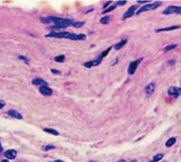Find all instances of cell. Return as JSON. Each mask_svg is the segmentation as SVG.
Returning <instances> with one entry per match:
<instances>
[{
    "mask_svg": "<svg viewBox=\"0 0 181 162\" xmlns=\"http://www.w3.org/2000/svg\"><path fill=\"white\" fill-rule=\"evenodd\" d=\"M47 37H56V38H69L74 40H83L86 38L84 34H73L69 32H52L47 35Z\"/></svg>",
    "mask_w": 181,
    "mask_h": 162,
    "instance_id": "6da1fadb",
    "label": "cell"
},
{
    "mask_svg": "<svg viewBox=\"0 0 181 162\" xmlns=\"http://www.w3.org/2000/svg\"><path fill=\"white\" fill-rule=\"evenodd\" d=\"M48 20H49L50 22L55 23V25H56L57 27H60V28L67 27V26H71V25H74V22L70 21V20L61 19V18H56V17H50V18H48Z\"/></svg>",
    "mask_w": 181,
    "mask_h": 162,
    "instance_id": "7a4b0ae2",
    "label": "cell"
},
{
    "mask_svg": "<svg viewBox=\"0 0 181 162\" xmlns=\"http://www.w3.org/2000/svg\"><path fill=\"white\" fill-rule=\"evenodd\" d=\"M161 4V2H159V1H157V2H154V3H150V4H146L145 6H143L142 8H140L139 10H138V15H140V14H142V13H144V11H147V10H152V9H155V8H157L159 5Z\"/></svg>",
    "mask_w": 181,
    "mask_h": 162,
    "instance_id": "3957f363",
    "label": "cell"
},
{
    "mask_svg": "<svg viewBox=\"0 0 181 162\" xmlns=\"http://www.w3.org/2000/svg\"><path fill=\"white\" fill-rule=\"evenodd\" d=\"M141 61H142V59H139V60L132 61V62L129 64V66H128V73H129L130 76L134 74V73L136 72V70H137V68H138V65L140 64Z\"/></svg>",
    "mask_w": 181,
    "mask_h": 162,
    "instance_id": "277c9868",
    "label": "cell"
},
{
    "mask_svg": "<svg viewBox=\"0 0 181 162\" xmlns=\"http://www.w3.org/2000/svg\"><path fill=\"white\" fill-rule=\"evenodd\" d=\"M168 93H169V95L177 98V97H179L181 95V88L180 87H171L169 89Z\"/></svg>",
    "mask_w": 181,
    "mask_h": 162,
    "instance_id": "5b68a950",
    "label": "cell"
},
{
    "mask_svg": "<svg viewBox=\"0 0 181 162\" xmlns=\"http://www.w3.org/2000/svg\"><path fill=\"white\" fill-rule=\"evenodd\" d=\"M137 8H138L137 5H132V6H130V7L128 8V10L124 14L123 19H127V18H130L131 16H134V14H135V11L137 10Z\"/></svg>",
    "mask_w": 181,
    "mask_h": 162,
    "instance_id": "8992f818",
    "label": "cell"
},
{
    "mask_svg": "<svg viewBox=\"0 0 181 162\" xmlns=\"http://www.w3.org/2000/svg\"><path fill=\"white\" fill-rule=\"evenodd\" d=\"M177 10H178V6H169L167 7L165 10H164V15H171V14H177Z\"/></svg>",
    "mask_w": 181,
    "mask_h": 162,
    "instance_id": "52a82bcc",
    "label": "cell"
},
{
    "mask_svg": "<svg viewBox=\"0 0 181 162\" xmlns=\"http://www.w3.org/2000/svg\"><path fill=\"white\" fill-rule=\"evenodd\" d=\"M39 92H40L43 95H46V96H50V95L52 94V90H51L49 87H47V86L40 87V88H39Z\"/></svg>",
    "mask_w": 181,
    "mask_h": 162,
    "instance_id": "ba28073f",
    "label": "cell"
},
{
    "mask_svg": "<svg viewBox=\"0 0 181 162\" xmlns=\"http://www.w3.org/2000/svg\"><path fill=\"white\" fill-rule=\"evenodd\" d=\"M7 114H8V116H10V117H13V118H16V119H19V120H21V119L23 118L22 115L19 114V111L15 110V109H10V110H8Z\"/></svg>",
    "mask_w": 181,
    "mask_h": 162,
    "instance_id": "9c48e42d",
    "label": "cell"
},
{
    "mask_svg": "<svg viewBox=\"0 0 181 162\" xmlns=\"http://www.w3.org/2000/svg\"><path fill=\"white\" fill-rule=\"evenodd\" d=\"M4 156H5L7 159H14V158L17 156V151H15V150H7V151L4 153Z\"/></svg>",
    "mask_w": 181,
    "mask_h": 162,
    "instance_id": "30bf717a",
    "label": "cell"
},
{
    "mask_svg": "<svg viewBox=\"0 0 181 162\" xmlns=\"http://www.w3.org/2000/svg\"><path fill=\"white\" fill-rule=\"evenodd\" d=\"M100 61H101V59L99 58V59H97V60H95V61H89V62H86L84 65H85V67L90 68V67H92V66H96V65H98V64L100 63Z\"/></svg>",
    "mask_w": 181,
    "mask_h": 162,
    "instance_id": "8fae6325",
    "label": "cell"
},
{
    "mask_svg": "<svg viewBox=\"0 0 181 162\" xmlns=\"http://www.w3.org/2000/svg\"><path fill=\"white\" fill-rule=\"evenodd\" d=\"M154 90H155V86H154V84H149V85L146 87L145 92H146L147 95H152L153 92H154Z\"/></svg>",
    "mask_w": 181,
    "mask_h": 162,
    "instance_id": "7c38bea8",
    "label": "cell"
},
{
    "mask_svg": "<svg viewBox=\"0 0 181 162\" xmlns=\"http://www.w3.org/2000/svg\"><path fill=\"white\" fill-rule=\"evenodd\" d=\"M180 26H171V27H167V28H161V29H157L156 32H164V31H172V30H175V29H179Z\"/></svg>",
    "mask_w": 181,
    "mask_h": 162,
    "instance_id": "4fadbf2b",
    "label": "cell"
},
{
    "mask_svg": "<svg viewBox=\"0 0 181 162\" xmlns=\"http://www.w3.org/2000/svg\"><path fill=\"white\" fill-rule=\"evenodd\" d=\"M32 84L33 85H37V86H46L47 85V83L44 80H41V79H34L32 81Z\"/></svg>",
    "mask_w": 181,
    "mask_h": 162,
    "instance_id": "5bb4252c",
    "label": "cell"
},
{
    "mask_svg": "<svg viewBox=\"0 0 181 162\" xmlns=\"http://www.w3.org/2000/svg\"><path fill=\"white\" fill-rule=\"evenodd\" d=\"M175 142H176V138H175V137H171V138H169L168 141L166 142V146L169 148V147H172Z\"/></svg>",
    "mask_w": 181,
    "mask_h": 162,
    "instance_id": "9a60e30c",
    "label": "cell"
},
{
    "mask_svg": "<svg viewBox=\"0 0 181 162\" xmlns=\"http://www.w3.org/2000/svg\"><path fill=\"white\" fill-rule=\"evenodd\" d=\"M44 131H46V132H48V133H51V134L53 135H58V131H56V130H54V129H51V128H44Z\"/></svg>",
    "mask_w": 181,
    "mask_h": 162,
    "instance_id": "2e32d148",
    "label": "cell"
},
{
    "mask_svg": "<svg viewBox=\"0 0 181 162\" xmlns=\"http://www.w3.org/2000/svg\"><path fill=\"white\" fill-rule=\"evenodd\" d=\"M124 45H126V40H122L121 42L117 43V45L115 46V49H116V50H119V49H121V48H122Z\"/></svg>",
    "mask_w": 181,
    "mask_h": 162,
    "instance_id": "e0dca14e",
    "label": "cell"
},
{
    "mask_svg": "<svg viewBox=\"0 0 181 162\" xmlns=\"http://www.w3.org/2000/svg\"><path fill=\"white\" fill-rule=\"evenodd\" d=\"M110 17H104V18H101V20H100V23L101 24H108L109 22H110Z\"/></svg>",
    "mask_w": 181,
    "mask_h": 162,
    "instance_id": "ac0fdd59",
    "label": "cell"
},
{
    "mask_svg": "<svg viewBox=\"0 0 181 162\" xmlns=\"http://www.w3.org/2000/svg\"><path fill=\"white\" fill-rule=\"evenodd\" d=\"M162 157H164V155H162V154H157V155H155V156L153 157V161H154V162L159 161L160 159H162Z\"/></svg>",
    "mask_w": 181,
    "mask_h": 162,
    "instance_id": "d6986e66",
    "label": "cell"
},
{
    "mask_svg": "<svg viewBox=\"0 0 181 162\" xmlns=\"http://www.w3.org/2000/svg\"><path fill=\"white\" fill-rule=\"evenodd\" d=\"M64 59H65V57L63 56V55H61V56H57V57H55V61L56 62H63L64 61Z\"/></svg>",
    "mask_w": 181,
    "mask_h": 162,
    "instance_id": "ffe728a7",
    "label": "cell"
},
{
    "mask_svg": "<svg viewBox=\"0 0 181 162\" xmlns=\"http://www.w3.org/2000/svg\"><path fill=\"white\" fill-rule=\"evenodd\" d=\"M115 7H116V5H112L111 7H108V8H106V9L104 10V13H102V14H107V13H110V11H112V10H113V9H114Z\"/></svg>",
    "mask_w": 181,
    "mask_h": 162,
    "instance_id": "44dd1931",
    "label": "cell"
},
{
    "mask_svg": "<svg viewBox=\"0 0 181 162\" xmlns=\"http://www.w3.org/2000/svg\"><path fill=\"white\" fill-rule=\"evenodd\" d=\"M177 46L176 45H171V46H168V47H166L165 48V51H170V50H173V49H175Z\"/></svg>",
    "mask_w": 181,
    "mask_h": 162,
    "instance_id": "7402d4cb",
    "label": "cell"
},
{
    "mask_svg": "<svg viewBox=\"0 0 181 162\" xmlns=\"http://www.w3.org/2000/svg\"><path fill=\"white\" fill-rule=\"evenodd\" d=\"M110 50H111V48H109V49H107V50H106V51H105V52H104V53H102V54H101V56H100V57H99V58H100V59H102V58H104V57H106V56H107V55H108V53H109V52H110Z\"/></svg>",
    "mask_w": 181,
    "mask_h": 162,
    "instance_id": "603a6c76",
    "label": "cell"
},
{
    "mask_svg": "<svg viewBox=\"0 0 181 162\" xmlns=\"http://www.w3.org/2000/svg\"><path fill=\"white\" fill-rule=\"evenodd\" d=\"M84 25V22H81V23H74V25L73 26H75V27H77V28H79V27H81V26H83Z\"/></svg>",
    "mask_w": 181,
    "mask_h": 162,
    "instance_id": "cb8c5ba5",
    "label": "cell"
},
{
    "mask_svg": "<svg viewBox=\"0 0 181 162\" xmlns=\"http://www.w3.org/2000/svg\"><path fill=\"white\" fill-rule=\"evenodd\" d=\"M117 4L118 5H124V4H126V1H118Z\"/></svg>",
    "mask_w": 181,
    "mask_h": 162,
    "instance_id": "d4e9b609",
    "label": "cell"
},
{
    "mask_svg": "<svg viewBox=\"0 0 181 162\" xmlns=\"http://www.w3.org/2000/svg\"><path fill=\"white\" fill-rule=\"evenodd\" d=\"M53 148H54L53 146H47V147H45L44 149H45V150H50V149H53Z\"/></svg>",
    "mask_w": 181,
    "mask_h": 162,
    "instance_id": "484cf974",
    "label": "cell"
},
{
    "mask_svg": "<svg viewBox=\"0 0 181 162\" xmlns=\"http://www.w3.org/2000/svg\"><path fill=\"white\" fill-rule=\"evenodd\" d=\"M5 105V103H4V101H2V100H0V108H2Z\"/></svg>",
    "mask_w": 181,
    "mask_h": 162,
    "instance_id": "4316f807",
    "label": "cell"
},
{
    "mask_svg": "<svg viewBox=\"0 0 181 162\" xmlns=\"http://www.w3.org/2000/svg\"><path fill=\"white\" fill-rule=\"evenodd\" d=\"M51 71H52V72H53V73H55V74H59V73H60V72H59V71H57V70H56V69H52V70H51Z\"/></svg>",
    "mask_w": 181,
    "mask_h": 162,
    "instance_id": "83f0119b",
    "label": "cell"
},
{
    "mask_svg": "<svg viewBox=\"0 0 181 162\" xmlns=\"http://www.w3.org/2000/svg\"><path fill=\"white\" fill-rule=\"evenodd\" d=\"M138 2H139V3H146V2H149V1H148V0H139Z\"/></svg>",
    "mask_w": 181,
    "mask_h": 162,
    "instance_id": "f1b7e54d",
    "label": "cell"
},
{
    "mask_svg": "<svg viewBox=\"0 0 181 162\" xmlns=\"http://www.w3.org/2000/svg\"><path fill=\"white\" fill-rule=\"evenodd\" d=\"M177 14H181V6H178V10H177Z\"/></svg>",
    "mask_w": 181,
    "mask_h": 162,
    "instance_id": "f546056e",
    "label": "cell"
},
{
    "mask_svg": "<svg viewBox=\"0 0 181 162\" xmlns=\"http://www.w3.org/2000/svg\"><path fill=\"white\" fill-rule=\"evenodd\" d=\"M2 152V146H1V144H0V153Z\"/></svg>",
    "mask_w": 181,
    "mask_h": 162,
    "instance_id": "4dcf8cb0",
    "label": "cell"
},
{
    "mask_svg": "<svg viewBox=\"0 0 181 162\" xmlns=\"http://www.w3.org/2000/svg\"><path fill=\"white\" fill-rule=\"evenodd\" d=\"M1 162H9V161H8V160H2Z\"/></svg>",
    "mask_w": 181,
    "mask_h": 162,
    "instance_id": "1f68e13d",
    "label": "cell"
},
{
    "mask_svg": "<svg viewBox=\"0 0 181 162\" xmlns=\"http://www.w3.org/2000/svg\"><path fill=\"white\" fill-rule=\"evenodd\" d=\"M54 162H63V161H61V160H56V161H54Z\"/></svg>",
    "mask_w": 181,
    "mask_h": 162,
    "instance_id": "d6a6232c",
    "label": "cell"
},
{
    "mask_svg": "<svg viewBox=\"0 0 181 162\" xmlns=\"http://www.w3.org/2000/svg\"><path fill=\"white\" fill-rule=\"evenodd\" d=\"M130 162H138V161H137V160H131Z\"/></svg>",
    "mask_w": 181,
    "mask_h": 162,
    "instance_id": "836d02e7",
    "label": "cell"
},
{
    "mask_svg": "<svg viewBox=\"0 0 181 162\" xmlns=\"http://www.w3.org/2000/svg\"><path fill=\"white\" fill-rule=\"evenodd\" d=\"M91 162H93V161H91Z\"/></svg>",
    "mask_w": 181,
    "mask_h": 162,
    "instance_id": "e575fe53",
    "label": "cell"
}]
</instances>
